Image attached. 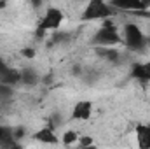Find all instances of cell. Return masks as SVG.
<instances>
[{
	"label": "cell",
	"instance_id": "1",
	"mask_svg": "<svg viewBox=\"0 0 150 149\" xmlns=\"http://www.w3.org/2000/svg\"><path fill=\"white\" fill-rule=\"evenodd\" d=\"M122 39L117 32V27L113 25V21L108 19H103V25L100 27V30L94 34V37L91 39V44L94 47H112L115 44H120Z\"/></svg>",
	"mask_w": 150,
	"mask_h": 149
},
{
	"label": "cell",
	"instance_id": "2",
	"mask_svg": "<svg viewBox=\"0 0 150 149\" xmlns=\"http://www.w3.org/2000/svg\"><path fill=\"white\" fill-rule=\"evenodd\" d=\"M61 21H63V12L59 9H56V7H49L47 12L44 14L42 21H40V25H38L35 35L38 39H44L47 30H58L61 27Z\"/></svg>",
	"mask_w": 150,
	"mask_h": 149
},
{
	"label": "cell",
	"instance_id": "3",
	"mask_svg": "<svg viewBox=\"0 0 150 149\" xmlns=\"http://www.w3.org/2000/svg\"><path fill=\"white\" fill-rule=\"evenodd\" d=\"M112 16V7L103 0H93L82 12V21H93V19H108Z\"/></svg>",
	"mask_w": 150,
	"mask_h": 149
},
{
	"label": "cell",
	"instance_id": "4",
	"mask_svg": "<svg viewBox=\"0 0 150 149\" xmlns=\"http://www.w3.org/2000/svg\"><path fill=\"white\" fill-rule=\"evenodd\" d=\"M124 40H126V46L131 49V51H143L147 46H145V37L140 30L138 25L134 23H127L124 27Z\"/></svg>",
	"mask_w": 150,
	"mask_h": 149
},
{
	"label": "cell",
	"instance_id": "5",
	"mask_svg": "<svg viewBox=\"0 0 150 149\" xmlns=\"http://www.w3.org/2000/svg\"><path fill=\"white\" fill-rule=\"evenodd\" d=\"M91 112H93V102L91 100H80L77 102L74 107V112H72V117L74 119H89L91 117Z\"/></svg>",
	"mask_w": 150,
	"mask_h": 149
},
{
	"label": "cell",
	"instance_id": "6",
	"mask_svg": "<svg viewBox=\"0 0 150 149\" xmlns=\"http://www.w3.org/2000/svg\"><path fill=\"white\" fill-rule=\"evenodd\" d=\"M131 77H134L142 84L150 82V62H147V63H134L133 69H131Z\"/></svg>",
	"mask_w": 150,
	"mask_h": 149
},
{
	"label": "cell",
	"instance_id": "7",
	"mask_svg": "<svg viewBox=\"0 0 150 149\" xmlns=\"http://www.w3.org/2000/svg\"><path fill=\"white\" fill-rule=\"evenodd\" d=\"M33 139L37 140V142H42V144H58L59 140H58V137H56V133L52 132V130H49V128H40L38 132L33 133Z\"/></svg>",
	"mask_w": 150,
	"mask_h": 149
},
{
	"label": "cell",
	"instance_id": "8",
	"mask_svg": "<svg viewBox=\"0 0 150 149\" xmlns=\"http://www.w3.org/2000/svg\"><path fill=\"white\" fill-rule=\"evenodd\" d=\"M136 139H138V148L140 149H150V130L145 125L136 126Z\"/></svg>",
	"mask_w": 150,
	"mask_h": 149
},
{
	"label": "cell",
	"instance_id": "9",
	"mask_svg": "<svg viewBox=\"0 0 150 149\" xmlns=\"http://www.w3.org/2000/svg\"><path fill=\"white\" fill-rule=\"evenodd\" d=\"M18 82H21V70H16L12 67L0 77V84H5V86H14Z\"/></svg>",
	"mask_w": 150,
	"mask_h": 149
},
{
	"label": "cell",
	"instance_id": "10",
	"mask_svg": "<svg viewBox=\"0 0 150 149\" xmlns=\"http://www.w3.org/2000/svg\"><path fill=\"white\" fill-rule=\"evenodd\" d=\"M94 53L98 56H101L103 60H108V62H113V63L119 62V56H120V53L113 47H94Z\"/></svg>",
	"mask_w": 150,
	"mask_h": 149
},
{
	"label": "cell",
	"instance_id": "11",
	"mask_svg": "<svg viewBox=\"0 0 150 149\" xmlns=\"http://www.w3.org/2000/svg\"><path fill=\"white\" fill-rule=\"evenodd\" d=\"M21 82L25 86H35L38 82V75L33 69H23L21 70Z\"/></svg>",
	"mask_w": 150,
	"mask_h": 149
},
{
	"label": "cell",
	"instance_id": "12",
	"mask_svg": "<svg viewBox=\"0 0 150 149\" xmlns=\"http://www.w3.org/2000/svg\"><path fill=\"white\" fill-rule=\"evenodd\" d=\"M61 142H63L65 146H72V144H75V142H79V133H77L75 130H68V132H65Z\"/></svg>",
	"mask_w": 150,
	"mask_h": 149
},
{
	"label": "cell",
	"instance_id": "13",
	"mask_svg": "<svg viewBox=\"0 0 150 149\" xmlns=\"http://www.w3.org/2000/svg\"><path fill=\"white\" fill-rule=\"evenodd\" d=\"M12 86H5V84H0V100L4 98H11L12 97Z\"/></svg>",
	"mask_w": 150,
	"mask_h": 149
},
{
	"label": "cell",
	"instance_id": "14",
	"mask_svg": "<svg viewBox=\"0 0 150 149\" xmlns=\"http://www.w3.org/2000/svg\"><path fill=\"white\" fill-rule=\"evenodd\" d=\"M25 133H26L25 126H18L16 130H12V137H14V140H16V142H18V140H21V139L25 137Z\"/></svg>",
	"mask_w": 150,
	"mask_h": 149
},
{
	"label": "cell",
	"instance_id": "15",
	"mask_svg": "<svg viewBox=\"0 0 150 149\" xmlns=\"http://www.w3.org/2000/svg\"><path fill=\"white\" fill-rule=\"evenodd\" d=\"M79 146H80V149L93 146V137H89V135H86V137H80V139H79Z\"/></svg>",
	"mask_w": 150,
	"mask_h": 149
},
{
	"label": "cell",
	"instance_id": "16",
	"mask_svg": "<svg viewBox=\"0 0 150 149\" xmlns=\"http://www.w3.org/2000/svg\"><path fill=\"white\" fill-rule=\"evenodd\" d=\"M21 54L25 58H33L35 56V49L33 47H25V49H21Z\"/></svg>",
	"mask_w": 150,
	"mask_h": 149
},
{
	"label": "cell",
	"instance_id": "17",
	"mask_svg": "<svg viewBox=\"0 0 150 149\" xmlns=\"http://www.w3.org/2000/svg\"><path fill=\"white\" fill-rule=\"evenodd\" d=\"M9 69H11V67H9V65H7V63H5V62H4V60L0 58V77L5 74V72H7Z\"/></svg>",
	"mask_w": 150,
	"mask_h": 149
},
{
	"label": "cell",
	"instance_id": "18",
	"mask_svg": "<svg viewBox=\"0 0 150 149\" xmlns=\"http://www.w3.org/2000/svg\"><path fill=\"white\" fill-rule=\"evenodd\" d=\"M4 133H5V126H0V140H2V137H4Z\"/></svg>",
	"mask_w": 150,
	"mask_h": 149
},
{
	"label": "cell",
	"instance_id": "19",
	"mask_svg": "<svg viewBox=\"0 0 150 149\" xmlns=\"http://www.w3.org/2000/svg\"><path fill=\"white\" fill-rule=\"evenodd\" d=\"M11 149H25V148H23L21 144H18V142H16V144H14V146H12V148H11Z\"/></svg>",
	"mask_w": 150,
	"mask_h": 149
},
{
	"label": "cell",
	"instance_id": "20",
	"mask_svg": "<svg viewBox=\"0 0 150 149\" xmlns=\"http://www.w3.org/2000/svg\"><path fill=\"white\" fill-rule=\"evenodd\" d=\"M84 149H98V148H96V146L93 144V146H89V148H84Z\"/></svg>",
	"mask_w": 150,
	"mask_h": 149
},
{
	"label": "cell",
	"instance_id": "21",
	"mask_svg": "<svg viewBox=\"0 0 150 149\" xmlns=\"http://www.w3.org/2000/svg\"><path fill=\"white\" fill-rule=\"evenodd\" d=\"M5 7V2H0V9H4Z\"/></svg>",
	"mask_w": 150,
	"mask_h": 149
},
{
	"label": "cell",
	"instance_id": "22",
	"mask_svg": "<svg viewBox=\"0 0 150 149\" xmlns=\"http://www.w3.org/2000/svg\"><path fill=\"white\" fill-rule=\"evenodd\" d=\"M147 126H149V130H150V123H149V125H147Z\"/></svg>",
	"mask_w": 150,
	"mask_h": 149
}]
</instances>
